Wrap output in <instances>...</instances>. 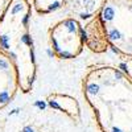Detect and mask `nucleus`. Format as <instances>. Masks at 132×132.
<instances>
[{"label": "nucleus", "instance_id": "1", "mask_svg": "<svg viewBox=\"0 0 132 132\" xmlns=\"http://www.w3.org/2000/svg\"><path fill=\"white\" fill-rule=\"evenodd\" d=\"M83 95L102 132H132V81L112 66L87 71Z\"/></svg>", "mask_w": 132, "mask_h": 132}, {"label": "nucleus", "instance_id": "2", "mask_svg": "<svg viewBox=\"0 0 132 132\" xmlns=\"http://www.w3.org/2000/svg\"><path fill=\"white\" fill-rule=\"evenodd\" d=\"M0 49L16 65L20 89L29 93L36 79V57L28 0H9L0 15Z\"/></svg>", "mask_w": 132, "mask_h": 132}, {"label": "nucleus", "instance_id": "3", "mask_svg": "<svg viewBox=\"0 0 132 132\" xmlns=\"http://www.w3.org/2000/svg\"><path fill=\"white\" fill-rule=\"evenodd\" d=\"M98 21L108 45L132 57V0H104Z\"/></svg>", "mask_w": 132, "mask_h": 132}, {"label": "nucleus", "instance_id": "5", "mask_svg": "<svg viewBox=\"0 0 132 132\" xmlns=\"http://www.w3.org/2000/svg\"><path fill=\"white\" fill-rule=\"evenodd\" d=\"M20 89L16 65L5 52L0 49V110L5 108Z\"/></svg>", "mask_w": 132, "mask_h": 132}, {"label": "nucleus", "instance_id": "4", "mask_svg": "<svg viewBox=\"0 0 132 132\" xmlns=\"http://www.w3.org/2000/svg\"><path fill=\"white\" fill-rule=\"evenodd\" d=\"M49 37L52 49L58 58H75L85 46V29L75 19L61 20L50 29Z\"/></svg>", "mask_w": 132, "mask_h": 132}, {"label": "nucleus", "instance_id": "6", "mask_svg": "<svg viewBox=\"0 0 132 132\" xmlns=\"http://www.w3.org/2000/svg\"><path fill=\"white\" fill-rule=\"evenodd\" d=\"M66 0H33L35 9L41 15H48L60 9Z\"/></svg>", "mask_w": 132, "mask_h": 132}]
</instances>
